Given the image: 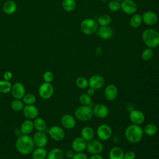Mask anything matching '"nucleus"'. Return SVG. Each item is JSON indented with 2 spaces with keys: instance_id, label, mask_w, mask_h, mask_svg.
Segmentation results:
<instances>
[{
  "instance_id": "2f4dec72",
  "label": "nucleus",
  "mask_w": 159,
  "mask_h": 159,
  "mask_svg": "<svg viewBox=\"0 0 159 159\" xmlns=\"http://www.w3.org/2000/svg\"><path fill=\"white\" fill-rule=\"evenodd\" d=\"M112 21L111 16L108 14H102L98 19V24L100 26H107L109 25Z\"/></svg>"
},
{
  "instance_id": "de8ad7c7",
  "label": "nucleus",
  "mask_w": 159,
  "mask_h": 159,
  "mask_svg": "<svg viewBox=\"0 0 159 159\" xmlns=\"http://www.w3.org/2000/svg\"><path fill=\"white\" fill-rule=\"evenodd\" d=\"M115 1H119V2H120V1H122V0H115Z\"/></svg>"
},
{
  "instance_id": "49530a36",
  "label": "nucleus",
  "mask_w": 159,
  "mask_h": 159,
  "mask_svg": "<svg viewBox=\"0 0 159 159\" xmlns=\"http://www.w3.org/2000/svg\"><path fill=\"white\" fill-rule=\"evenodd\" d=\"M66 157H67L68 158H72V157L73 156L74 153H73V152H72V151H71V150H68V151H67V152H66Z\"/></svg>"
},
{
  "instance_id": "4be33fe9",
  "label": "nucleus",
  "mask_w": 159,
  "mask_h": 159,
  "mask_svg": "<svg viewBox=\"0 0 159 159\" xmlns=\"http://www.w3.org/2000/svg\"><path fill=\"white\" fill-rule=\"evenodd\" d=\"M124 152L120 147L115 146L112 147L109 152V159H123Z\"/></svg>"
},
{
  "instance_id": "393cba45",
  "label": "nucleus",
  "mask_w": 159,
  "mask_h": 159,
  "mask_svg": "<svg viewBox=\"0 0 159 159\" xmlns=\"http://www.w3.org/2000/svg\"><path fill=\"white\" fill-rule=\"evenodd\" d=\"M65 154L60 148H53L47 153V159H64Z\"/></svg>"
},
{
  "instance_id": "9b49d317",
  "label": "nucleus",
  "mask_w": 159,
  "mask_h": 159,
  "mask_svg": "<svg viewBox=\"0 0 159 159\" xmlns=\"http://www.w3.org/2000/svg\"><path fill=\"white\" fill-rule=\"evenodd\" d=\"M93 116L98 119H104L109 115V109L108 107L102 103L95 105L93 108Z\"/></svg>"
},
{
  "instance_id": "ea45409f",
  "label": "nucleus",
  "mask_w": 159,
  "mask_h": 159,
  "mask_svg": "<svg viewBox=\"0 0 159 159\" xmlns=\"http://www.w3.org/2000/svg\"><path fill=\"white\" fill-rule=\"evenodd\" d=\"M54 78V75L52 71H47L43 75V80L46 83H51Z\"/></svg>"
},
{
  "instance_id": "7c9ffc66",
  "label": "nucleus",
  "mask_w": 159,
  "mask_h": 159,
  "mask_svg": "<svg viewBox=\"0 0 159 159\" xmlns=\"http://www.w3.org/2000/svg\"><path fill=\"white\" fill-rule=\"evenodd\" d=\"M34 127L37 131H44L46 129V122L41 117H36L33 122Z\"/></svg>"
},
{
  "instance_id": "20e7f679",
  "label": "nucleus",
  "mask_w": 159,
  "mask_h": 159,
  "mask_svg": "<svg viewBox=\"0 0 159 159\" xmlns=\"http://www.w3.org/2000/svg\"><path fill=\"white\" fill-rule=\"evenodd\" d=\"M74 115L76 119L80 121H88L93 117L92 106L81 105L75 109Z\"/></svg>"
},
{
  "instance_id": "3c124183",
  "label": "nucleus",
  "mask_w": 159,
  "mask_h": 159,
  "mask_svg": "<svg viewBox=\"0 0 159 159\" xmlns=\"http://www.w3.org/2000/svg\"><path fill=\"white\" fill-rule=\"evenodd\" d=\"M158 159H159V157H158Z\"/></svg>"
},
{
  "instance_id": "cd10ccee",
  "label": "nucleus",
  "mask_w": 159,
  "mask_h": 159,
  "mask_svg": "<svg viewBox=\"0 0 159 159\" xmlns=\"http://www.w3.org/2000/svg\"><path fill=\"white\" fill-rule=\"evenodd\" d=\"M143 131L148 136H153L157 133L158 128L155 124L149 123L143 128Z\"/></svg>"
},
{
  "instance_id": "f257e3e1",
  "label": "nucleus",
  "mask_w": 159,
  "mask_h": 159,
  "mask_svg": "<svg viewBox=\"0 0 159 159\" xmlns=\"http://www.w3.org/2000/svg\"><path fill=\"white\" fill-rule=\"evenodd\" d=\"M35 147L33 139L29 135L22 134L19 136L16 142V148L22 155H28L32 152Z\"/></svg>"
},
{
  "instance_id": "79ce46f5",
  "label": "nucleus",
  "mask_w": 159,
  "mask_h": 159,
  "mask_svg": "<svg viewBox=\"0 0 159 159\" xmlns=\"http://www.w3.org/2000/svg\"><path fill=\"white\" fill-rule=\"evenodd\" d=\"M71 159H89V158L85 153L82 152L74 153Z\"/></svg>"
},
{
  "instance_id": "f8f14e48",
  "label": "nucleus",
  "mask_w": 159,
  "mask_h": 159,
  "mask_svg": "<svg viewBox=\"0 0 159 159\" xmlns=\"http://www.w3.org/2000/svg\"><path fill=\"white\" fill-rule=\"evenodd\" d=\"M50 137L55 141L62 140L65 135L63 129L58 125H53L50 127L48 131Z\"/></svg>"
},
{
  "instance_id": "6ab92c4d",
  "label": "nucleus",
  "mask_w": 159,
  "mask_h": 159,
  "mask_svg": "<svg viewBox=\"0 0 159 159\" xmlns=\"http://www.w3.org/2000/svg\"><path fill=\"white\" fill-rule=\"evenodd\" d=\"M96 34L101 39L104 40H108L113 36L114 31L112 29L109 25L100 26L98 27Z\"/></svg>"
},
{
  "instance_id": "0eeeda50",
  "label": "nucleus",
  "mask_w": 159,
  "mask_h": 159,
  "mask_svg": "<svg viewBox=\"0 0 159 159\" xmlns=\"http://www.w3.org/2000/svg\"><path fill=\"white\" fill-rule=\"evenodd\" d=\"M103 149L104 145L101 140L93 139L92 140L87 142L86 150L91 155L100 154L102 152Z\"/></svg>"
},
{
  "instance_id": "f3484780",
  "label": "nucleus",
  "mask_w": 159,
  "mask_h": 159,
  "mask_svg": "<svg viewBox=\"0 0 159 159\" xmlns=\"http://www.w3.org/2000/svg\"><path fill=\"white\" fill-rule=\"evenodd\" d=\"M61 125L67 129H73L76 124V118L75 116L70 114H66L61 116Z\"/></svg>"
},
{
  "instance_id": "58836bf2",
  "label": "nucleus",
  "mask_w": 159,
  "mask_h": 159,
  "mask_svg": "<svg viewBox=\"0 0 159 159\" xmlns=\"http://www.w3.org/2000/svg\"><path fill=\"white\" fill-rule=\"evenodd\" d=\"M108 8L112 12L118 11L120 9V3L119 1L112 0L108 4Z\"/></svg>"
},
{
  "instance_id": "a211bd4d",
  "label": "nucleus",
  "mask_w": 159,
  "mask_h": 159,
  "mask_svg": "<svg viewBox=\"0 0 159 159\" xmlns=\"http://www.w3.org/2000/svg\"><path fill=\"white\" fill-rule=\"evenodd\" d=\"M87 142L81 137H78L73 139L71 142V148L75 152H82L86 150Z\"/></svg>"
},
{
  "instance_id": "09e8293b",
  "label": "nucleus",
  "mask_w": 159,
  "mask_h": 159,
  "mask_svg": "<svg viewBox=\"0 0 159 159\" xmlns=\"http://www.w3.org/2000/svg\"><path fill=\"white\" fill-rule=\"evenodd\" d=\"M99 1H106L107 0H99Z\"/></svg>"
},
{
  "instance_id": "9d476101",
  "label": "nucleus",
  "mask_w": 159,
  "mask_h": 159,
  "mask_svg": "<svg viewBox=\"0 0 159 159\" xmlns=\"http://www.w3.org/2000/svg\"><path fill=\"white\" fill-rule=\"evenodd\" d=\"M105 84L104 78L100 75H93L88 79V87L92 88L95 90L102 88Z\"/></svg>"
},
{
  "instance_id": "b1692460",
  "label": "nucleus",
  "mask_w": 159,
  "mask_h": 159,
  "mask_svg": "<svg viewBox=\"0 0 159 159\" xmlns=\"http://www.w3.org/2000/svg\"><path fill=\"white\" fill-rule=\"evenodd\" d=\"M80 135V137H81L86 142H88L93 139L94 135V131L91 127L84 126L81 130Z\"/></svg>"
},
{
  "instance_id": "423d86ee",
  "label": "nucleus",
  "mask_w": 159,
  "mask_h": 159,
  "mask_svg": "<svg viewBox=\"0 0 159 159\" xmlns=\"http://www.w3.org/2000/svg\"><path fill=\"white\" fill-rule=\"evenodd\" d=\"M96 134L99 140L106 141L108 140L111 137L112 130L109 125L106 124H102L97 127Z\"/></svg>"
},
{
  "instance_id": "7ed1b4c3",
  "label": "nucleus",
  "mask_w": 159,
  "mask_h": 159,
  "mask_svg": "<svg viewBox=\"0 0 159 159\" xmlns=\"http://www.w3.org/2000/svg\"><path fill=\"white\" fill-rule=\"evenodd\" d=\"M142 38L145 45L148 48H153L159 45V32L153 29H147L143 30Z\"/></svg>"
},
{
  "instance_id": "bb28decb",
  "label": "nucleus",
  "mask_w": 159,
  "mask_h": 159,
  "mask_svg": "<svg viewBox=\"0 0 159 159\" xmlns=\"http://www.w3.org/2000/svg\"><path fill=\"white\" fill-rule=\"evenodd\" d=\"M32 153L33 159H45L47 155V150L44 147H37Z\"/></svg>"
},
{
  "instance_id": "a18cd8bd",
  "label": "nucleus",
  "mask_w": 159,
  "mask_h": 159,
  "mask_svg": "<svg viewBox=\"0 0 159 159\" xmlns=\"http://www.w3.org/2000/svg\"><path fill=\"white\" fill-rule=\"evenodd\" d=\"M89 159H104V158L100 154H95V155H92L89 158Z\"/></svg>"
},
{
  "instance_id": "c03bdc74",
  "label": "nucleus",
  "mask_w": 159,
  "mask_h": 159,
  "mask_svg": "<svg viewBox=\"0 0 159 159\" xmlns=\"http://www.w3.org/2000/svg\"><path fill=\"white\" fill-rule=\"evenodd\" d=\"M95 89L92 88H90V87H88V88L87 89V91H86V94L88 95H89V96L92 97L95 94Z\"/></svg>"
},
{
  "instance_id": "5701e85b",
  "label": "nucleus",
  "mask_w": 159,
  "mask_h": 159,
  "mask_svg": "<svg viewBox=\"0 0 159 159\" xmlns=\"http://www.w3.org/2000/svg\"><path fill=\"white\" fill-rule=\"evenodd\" d=\"M16 10L17 5L14 1L8 0L3 4L2 11L5 14L7 15H11L14 14L16 11Z\"/></svg>"
},
{
  "instance_id": "ddd939ff",
  "label": "nucleus",
  "mask_w": 159,
  "mask_h": 159,
  "mask_svg": "<svg viewBox=\"0 0 159 159\" xmlns=\"http://www.w3.org/2000/svg\"><path fill=\"white\" fill-rule=\"evenodd\" d=\"M129 119L132 124L140 125L145 119V114L142 111L138 109H132L129 113Z\"/></svg>"
},
{
  "instance_id": "8fccbe9b",
  "label": "nucleus",
  "mask_w": 159,
  "mask_h": 159,
  "mask_svg": "<svg viewBox=\"0 0 159 159\" xmlns=\"http://www.w3.org/2000/svg\"><path fill=\"white\" fill-rule=\"evenodd\" d=\"M0 98H1V93H0Z\"/></svg>"
},
{
  "instance_id": "f704fd0d",
  "label": "nucleus",
  "mask_w": 159,
  "mask_h": 159,
  "mask_svg": "<svg viewBox=\"0 0 159 159\" xmlns=\"http://www.w3.org/2000/svg\"><path fill=\"white\" fill-rule=\"evenodd\" d=\"M76 85L80 89H84L88 88V80L83 76H79L76 80Z\"/></svg>"
},
{
  "instance_id": "4c0bfd02",
  "label": "nucleus",
  "mask_w": 159,
  "mask_h": 159,
  "mask_svg": "<svg viewBox=\"0 0 159 159\" xmlns=\"http://www.w3.org/2000/svg\"><path fill=\"white\" fill-rule=\"evenodd\" d=\"M36 101V98L33 94H27L22 98V101L27 105L34 104Z\"/></svg>"
},
{
  "instance_id": "37998d69",
  "label": "nucleus",
  "mask_w": 159,
  "mask_h": 159,
  "mask_svg": "<svg viewBox=\"0 0 159 159\" xmlns=\"http://www.w3.org/2000/svg\"><path fill=\"white\" fill-rule=\"evenodd\" d=\"M3 77H4V80H6V81H9L12 79V74L11 71H6L4 73V75H3Z\"/></svg>"
},
{
  "instance_id": "473e14b6",
  "label": "nucleus",
  "mask_w": 159,
  "mask_h": 159,
  "mask_svg": "<svg viewBox=\"0 0 159 159\" xmlns=\"http://www.w3.org/2000/svg\"><path fill=\"white\" fill-rule=\"evenodd\" d=\"M79 101L81 105L91 106L93 104L92 98L88 95L86 93L80 94L79 96Z\"/></svg>"
},
{
  "instance_id": "1a4fd4ad",
  "label": "nucleus",
  "mask_w": 159,
  "mask_h": 159,
  "mask_svg": "<svg viewBox=\"0 0 159 159\" xmlns=\"http://www.w3.org/2000/svg\"><path fill=\"white\" fill-rule=\"evenodd\" d=\"M120 9L125 14H134L137 10V5L134 0H122L120 2Z\"/></svg>"
},
{
  "instance_id": "4468645a",
  "label": "nucleus",
  "mask_w": 159,
  "mask_h": 159,
  "mask_svg": "<svg viewBox=\"0 0 159 159\" xmlns=\"http://www.w3.org/2000/svg\"><path fill=\"white\" fill-rule=\"evenodd\" d=\"M11 94L12 96L17 99H21L25 95V88L24 85L20 82H17L12 85Z\"/></svg>"
},
{
  "instance_id": "39448f33",
  "label": "nucleus",
  "mask_w": 159,
  "mask_h": 159,
  "mask_svg": "<svg viewBox=\"0 0 159 159\" xmlns=\"http://www.w3.org/2000/svg\"><path fill=\"white\" fill-rule=\"evenodd\" d=\"M98 29V22L91 18H86L83 20L80 24V29L82 32L86 35H92L95 34Z\"/></svg>"
},
{
  "instance_id": "2eb2a0df",
  "label": "nucleus",
  "mask_w": 159,
  "mask_h": 159,
  "mask_svg": "<svg viewBox=\"0 0 159 159\" xmlns=\"http://www.w3.org/2000/svg\"><path fill=\"white\" fill-rule=\"evenodd\" d=\"M118 95V89L114 84H109L104 88V96L108 101L115 100Z\"/></svg>"
},
{
  "instance_id": "6e6552de",
  "label": "nucleus",
  "mask_w": 159,
  "mask_h": 159,
  "mask_svg": "<svg viewBox=\"0 0 159 159\" xmlns=\"http://www.w3.org/2000/svg\"><path fill=\"white\" fill-rule=\"evenodd\" d=\"M54 88L50 83L44 82L41 84L39 88V94L43 99H48L50 98L52 96Z\"/></svg>"
},
{
  "instance_id": "72a5a7b5",
  "label": "nucleus",
  "mask_w": 159,
  "mask_h": 159,
  "mask_svg": "<svg viewBox=\"0 0 159 159\" xmlns=\"http://www.w3.org/2000/svg\"><path fill=\"white\" fill-rule=\"evenodd\" d=\"M12 88V84L9 81L1 80L0 81V93L7 94L9 93Z\"/></svg>"
},
{
  "instance_id": "c85d7f7f",
  "label": "nucleus",
  "mask_w": 159,
  "mask_h": 159,
  "mask_svg": "<svg viewBox=\"0 0 159 159\" xmlns=\"http://www.w3.org/2000/svg\"><path fill=\"white\" fill-rule=\"evenodd\" d=\"M142 22V16L139 14H134L130 19V25L133 28H138Z\"/></svg>"
},
{
  "instance_id": "aec40b11",
  "label": "nucleus",
  "mask_w": 159,
  "mask_h": 159,
  "mask_svg": "<svg viewBox=\"0 0 159 159\" xmlns=\"http://www.w3.org/2000/svg\"><path fill=\"white\" fill-rule=\"evenodd\" d=\"M24 116L28 119H35L39 115V110L36 106L33 104L26 105L24 107L23 109Z\"/></svg>"
},
{
  "instance_id": "a878e982",
  "label": "nucleus",
  "mask_w": 159,
  "mask_h": 159,
  "mask_svg": "<svg viewBox=\"0 0 159 159\" xmlns=\"http://www.w3.org/2000/svg\"><path fill=\"white\" fill-rule=\"evenodd\" d=\"M34 129V123L30 119H27L24 120L20 126V131L22 134L29 135L31 133Z\"/></svg>"
},
{
  "instance_id": "e433bc0d",
  "label": "nucleus",
  "mask_w": 159,
  "mask_h": 159,
  "mask_svg": "<svg viewBox=\"0 0 159 159\" xmlns=\"http://www.w3.org/2000/svg\"><path fill=\"white\" fill-rule=\"evenodd\" d=\"M153 56V51L151 48H147L143 50L141 54V57L144 61H148L152 59Z\"/></svg>"
},
{
  "instance_id": "dca6fc26",
  "label": "nucleus",
  "mask_w": 159,
  "mask_h": 159,
  "mask_svg": "<svg viewBox=\"0 0 159 159\" xmlns=\"http://www.w3.org/2000/svg\"><path fill=\"white\" fill-rule=\"evenodd\" d=\"M32 139L35 145L37 147H45L48 142L47 137L43 131L35 132Z\"/></svg>"
},
{
  "instance_id": "c9c22d12",
  "label": "nucleus",
  "mask_w": 159,
  "mask_h": 159,
  "mask_svg": "<svg viewBox=\"0 0 159 159\" xmlns=\"http://www.w3.org/2000/svg\"><path fill=\"white\" fill-rule=\"evenodd\" d=\"M11 108L15 111H19L22 110L24 107V104L23 101H21L20 99H14L11 102Z\"/></svg>"
},
{
  "instance_id": "a19ab883",
  "label": "nucleus",
  "mask_w": 159,
  "mask_h": 159,
  "mask_svg": "<svg viewBox=\"0 0 159 159\" xmlns=\"http://www.w3.org/2000/svg\"><path fill=\"white\" fill-rule=\"evenodd\" d=\"M136 154L132 150H128L124 152L123 159H135Z\"/></svg>"
},
{
  "instance_id": "c756f323",
  "label": "nucleus",
  "mask_w": 159,
  "mask_h": 159,
  "mask_svg": "<svg viewBox=\"0 0 159 159\" xmlns=\"http://www.w3.org/2000/svg\"><path fill=\"white\" fill-rule=\"evenodd\" d=\"M63 9L66 12H71L75 10L76 2L75 0H63L62 3Z\"/></svg>"
},
{
  "instance_id": "f03ea898",
  "label": "nucleus",
  "mask_w": 159,
  "mask_h": 159,
  "mask_svg": "<svg viewBox=\"0 0 159 159\" xmlns=\"http://www.w3.org/2000/svg\"><path fill=\"white\" fill-rule=\"evenodd\" d=\"M143 135V128L140 125L131 124L125 128L124 131L125 138L131 143L140 142L142 139Z\"/></svg>"
},
{
  "instance_id": "412c9836",
  "label": "nucleus",
  "mask_w": 159,
  "mask_h": 159,
  "mask_svg": "<svg viewBox=\"0 0 159 159\" xmlns=\"http://www.w3.org/2000/svg\"><path fill=\"white\" fill-rule=\"evenodd\" d=\"M142 22L148 25H153L158 21L157 14L153 11H146L142 15Z\"/></svg>"
}]
</instances>
